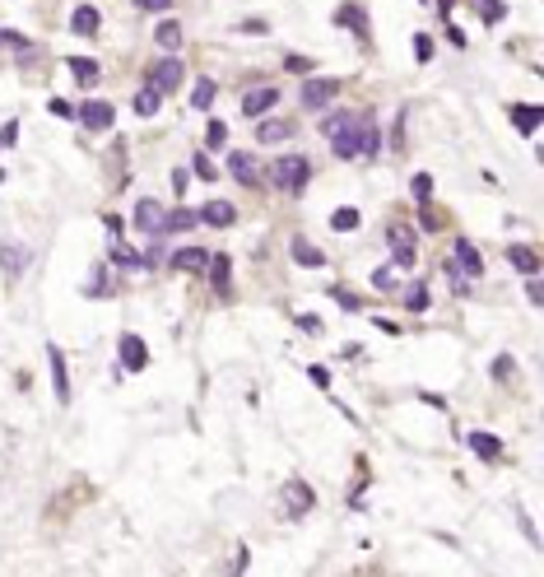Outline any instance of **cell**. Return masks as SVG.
I'll use <instances>...</instances> for the list:
<instances>
[{
    "label": "cell",
    "mask_w": 544,
    "mask_h": 577,
    "mask_svg": "<svg viewBox=\"0 0 544 577\" xmlns=\"http://www.w3.org/2000/svg\"><path fill=\"white\" fill-rule=\"evenodd\" d=\"M307 177H312V168H307V158H280L275 163V182H280L284 191H303L307 187Z\"/></svg>",
    "instance_id": "6da1fadb"
},
{
    "label": "cell",
    "mask_w": 544,
    "mask_h": 577,
    "mask_svg": "<svg viewBox=\"0 0 544 577\" xmlns=\"http://www.w3.org/2000/svg\"><path fill=\"white\" fill-rule=\"evenodd\" d=\"M182 75H187V70H182V61H177V56H168V61H158L154 70H149V84H154L158 94H177Z\"/></svg>",
    "instance_id": "7a4b0ae2"
},
{
    "label": "cell",
    "mask_w": 544,
    "mask_h": 577,
    "mask_svg": "<svg viewBox=\"0 0 544 577\" xmlns=\"http://www.w3.org/2000/svg\"><path fill=\"white\" fill-rule=\"evenodd\" d=\"M340 94V79H307V84H303V108H326L330 98Z\"/></svg>",
    "instance_id": "3957f363"
},
{
    "label": "cell",
    "mask_w": 544,
    "mask_h": 577,
    "mask_svg": "<svg viewBox=\"0 0 544 577\" xmlns=\"http://www.w3.org/2000/svg\"><path fill=\"white\" fill-rule=\"evenodd\" d=\"M451 265H456L466 280H479V275H484V256L475 251V242H466V237H456V261H451Z\"/></svg>",
    "instance_id": "277c9868"
},
{
    "label": "cell",
    "mask_w": 544,
    "mask_h": 577,
    "mask_svg": "<svg viewBox=\"0 0 544 577\" xmlns=\"http://www.w3.org/2000/svg\"><path fill=\"white\" fill-rule=\"evenodd\" d=\"M47 363H51V387H56V401H70V373H65V354L56 344H47Z\"/></svg>",
    "instance_id": "5b68a950"
},
{
    "label": "cell",
    "mask_w": 544,
    "mask_h": 577,
    "mask_svg": "<svg viewBox=\"0 0 544 577\" xmlns=\"http://www.w3.org/2000/svg\"><path fill=\"white\" fill-rule=\"evenodd\" d=\"M135 228H144V233H163V205L144 196V201L135 205Z\"/></svg>",
    "instance_id": "8992f818"
},
{
    "label": "cell",
    "mask_w": 544,
    "mask_h": 577,
    "mask_svg": "<svg viewBox=\"0 0 544 577\" xmlns=\"http://www.w3.org/2000/svg\"><path fill=\"white\" fill-rule=\"evenodd\" d=\"M121 363L130 373H140L144 363H149V344H144L140 335H121Z\"/></svg>",
    "instance_id": "52a82bcc"
},
{
    "label": "cell",
    "mask_w": 544,
    "mask_h": 577,
    "mask_svg": "<svg viewBox=\"0 0 544 577\" xmlns=\"http://www.w3.org/2000/svg\"><path fill=\"white\" fill-rule=\"evenodd\" d=\"M196 219H201V224H210V228H228V224H237V210L228 201H210Z\"/></svg>",
    "instance_id": "ba28073f"
},
{
    "label": "cell",
    "mask_w": 544,
    "mask_h": 577,
    "mask_svg": "<svg viewBox=\"0 0 544 577\" xmlns=\"http://www.w3.org/2000/svg\"><path fill=\"white\" fill-rule=\"evenodd\" d=\"M79 122L89 126V131H112V108H108V103H98V98H89L84 112H79Z\"/></svg>",
    "instance_id": "9c48e42d"
},
{
    "label": "cell",
    "mask_w": 544,
    "mask_h": 577,
    "mask_svg": "<svg viewBox=\"0 0 544 577\" xmlns=\"http://www.w3.org/2000/svg\"><path fill=\"white\" fill-rule=\"evenodd\" d=\"M284 503H289V512H294V517H303L312 508V489L303 480H289V484H284Z\"/></svg>",
    "instance_id": "30bf717a"
},
{
    "label": "cell",
    "mask_w": 544,
    "mask_h": 577,
    "mask_svg": "<svg viewBox=\"0 0 544 577\" xmlns=\"http://www.w3.org/2000/svg\"><path fill=\"white\" fill-rule=\"evenodd\" d=\"M275 103H280V89H256V94L242 98V112H247V117H265Z\"/></svg>",
    "instance_id": "8fae6325"
},
{
    "label": "cell",
    "mask_w": 544,
    "mask_h": 577,
    "mask_svg": "<svg viewBox=\"0 0 544 577\" xmlns=\"http://www.w3.org/2000/svg\"><path fill=\"white\" fill-rule=\"evenodd\" d=\"M358 154H363V158L377 154V122H373V112H358Z\"/></svg>",
    "instance_id": "7c38bea8"
},
{
    "label": "cell",
    "mask_w": 544,
    "mask_h": 577,
    "mask_svg": "<svg viewBox=\"0 0 544 577\" xmlns=\"http://www.w3.org/2000/svg\"><path fill=\"white\" fill-rule=\"evenodd\" d=\"M210 265V251L205 247H182V251H172V270H205Z\"/></svg>",
    "instance_id": "4fadbf2b"
},
{
    "label": "cell",
    "mask_w": 544,
    "mask_h": 577,
    "mask_svg": "<svg viewBox=\"0 0 544 577\" xmlns=\"http://www.w3.org/2000/svg\"><path fill=\"white\" fill-rule=\"evenodd\" d=\"M205 270H210V284H214L219 294H228V275H233V261H228V256H223V251H219V256H210V265H205Z\"/></svg>",
    "instance_id": "5bb4252c"
},
{
    "label": "cell",
    "mask_w": 544,
    "mask_h": 577,
    "mask_svg": "<svg viewBox=\"0 0 544 577\" xmlns=\"http://www.w3.org/2000/svg\"><path fill=\"white\" fill-rule=\"evenodd\" d=\"M470 447H475V456H484V461H498V456H502V442H498L493 433H479V428L470 433Z\"/></svg>",
    "instance_id": "9a60e30c"
},
{
    "label": "cell",
    "mask_w": 544,
    "mask_h": 577,
    "mask_svg": "<svg viewBox=\"0 0 544 577\" xmlns=\"http://www.w3.org/2000/svg\"><path fill=\"white\" fill-rule=\"evenodd\" d=\"M507 261H512L521 275H535V270H540V256H535L530 247H521V242H512V247H507Z\"/></svg>",
    "instance_id": "2e32d148"
},
{
    "label": "cell",
    "mask_w": 544,
    "mask_h": 577,
    "mask_svg": "<svg viewBox=\"0 0 544 577\" xmlns=\"http://www.w3.org/2000/svg\"><path fill=\"white\" fill-rule=\"evenodd\" d=\"M228 168H233V177L242 182V187H251V182H256V163H251V154H242V149H233V154H228Z\"/></svg>",
    "instance_id": "e0dca14e"
},
{
    "label": "cell",
    "mask_w": 544,
    "mask_h": 577,
    "mask_svg": "<svg viewBox=\"0 0 544 577\" xmlns=\"http://www.w3.org/2000/svg\"><path fill=\"white\" fill-rule=\"evenodd\" d=\"M98 19H103V15H98L94 5H79L70 24H75V33H79V37H94V33H98Z\"/></svg>",
    "instance_id": "ac0fdd59"
},
{
    "label": "cell",
    "mask_w": 544,
    "mask_h": 577,
    "mask_svg": "<svg viewBox=\"0 0 544 577\" xmlns=\"http://www.w3.org/2000/svg\"><path fill=\"white\" fill-rule=\"evenodd\" d=\"M512 122L526 131V135H535L540 131V108H530V103H512Z\"/></svg>",
    "instance_id": "d6986e66"
},
{
    "label": "cell",
    "mask_w": 544,
    "mask_h": 577,
    "mask_svg": "<svg viewBox=\"0 0 544 577\" xmlns=\"http://www.w3.org/2000/svg\"><path fill=\"white\" fill-rule=\"evenodd\" d=\"M294 261H298V265H307V270H316V265H326V251L298 237V242H294Z\"/></svg>",
    "instance_id": "ffe728a7"
},
{
    "label": "cell",
    "mask_w": 544,
    "mask_h": 577,
    "mask_svg": "<svg viewBox=\"0 0 544 577\" xmlns=\"http://www.w3.org/2000/svg\"><path fill=\"white\" fill-rule=\"evenodd\" d=\"M294 135V126L289 122H261V131H256V140L261 144H280V140H289Z\"/></svg>",
    "instance_id": "44dd1931"
},
{
    "label": "cell",
    "mask_w": 544,
    "mask_h": 577,
    "mask_svg": "<svg viewBox=\"0 0 544 577\" xmlns=\"http://www.w3.org/2000/svg\"><path fill=\"white\" fill-rule=\"evenodd\" d=\"M158 103H163V94H158L154 84H144L140 94H135V117H154V112H158Z\"/></svg>",
    "instance_id": "7402d4cb"
},
{
    "label": "cell",
    "mask_w": 544,
    "mask_h": 577,
    "mask_svg": "<svg viewBox=\"0 0 544 577\" xmlns=\"http://www.w3.org/2000/svg\"><path fill=\"white\" fill-rule=\"evenodd\" d=\"M154 37H158V47H163V51H177V47H182V28H177V19H163Z\"/></svg>",
    "instance_id": "603a6c76"
},
{
    "label": "cell",
    "mask_w": 544,
    "mask_h": 577,
    "mask_svg": "<svg viewBox=\"0 0 544 577\" xmlns=\"http://www.w3.org/2000/svg\"><path fill=\"white\" fill-rule=\"evenodd\" d=\"M201 219L191 215V210H172V215H163V233H182V228H196Z\"/></svg>",
    "instance_id": "cb8c5ba5"
},
{
    "label": "cell",
    "mask_w": 544,
    "mask_h": 577,
    "mask_svg": "<svg viewBox=\"0 0 544 577\" xmlns=\"http://www.w3.org/2000/svg\"><path fill=\"white\" fill-rule=\"evenodd\" d=\"M358 219H363V215H358L354 205H344V210H335V215H330V228H335V233H354Z\"/></svg>",
    "instance_id": "d4e9b609"
},
{
    "label": "cell",
    "mask_w": 544,
    "mask_h": 577,
    "mask_svg": "<svg viewBox=\"0 0 544 577\" xmlns=\"http://www.w3.org/2000/svg\"><path fill=\"white\" fill-rule=\"evenodd\" d=\"M70 70H75L79 84H94L98 79V61H89V56H70Z\"/></svg>",
    "instance_id": "484cf974"
},
{
    "label": "cell",
    "mask_w": 544,
    "mask_h": 577,
    "mask_svg": "<svg viewBox=\"0 0 544 577\" xmlns=\"http://www.w3.org/2000/svg\"><path fill=\"white\" fill-rule=\"evenodd\" d=\"M223 144H228V126L210 122V126H205V149H223Z\"/></svg>",
    "instance_id": "4316f807"
},
{
    "label": "cell",
    "mask_w": 544,
    "mask_h": 577,
    "mask_svg": "<svg viewBox=\"0 0 544 577\" xmlns=\"http://www.w3.org/2000/svg\"><path fill=\"white\" fill-rule=\"evenodd\" d=\"M214 79H196V94H191V103H196V108H210V103H214Z\"/></svg>",
    "instance_id": "83f0119b"
},
{
    "label": "cell",
    "mask_w": 544,
    "mask_h": 577,
    "mask_svg": "<svg viewBox=\"0 0 544 577\" xmlns=\"http://www.w3.org/2000/svg\"><path fill=\"white\" fill-rule=\"evenodd\" d=\"M479 15H484V24H502V19H507V5H502V0H479Z\"/></svg>",
    "instance_id": "f1b7e54d"
},
{
    "label": "cell",
    "mask_w": 544,
    "mask_h": 577,
    "mask_svg": "<svg viewBox=\"0 0 544 577\" xmlns=\"http://www.w3.org/2000/svg\"><path fill=\"white\" fill-rule=\"evenodd\" d=\"M0 265H5L10 275H19V270H24V251H19V247H10V242H5V247H0Z\"/></svg>",
    "instance_id": "f546056e"
},
{
    "label": "cell",
    "mask_w": 544,
    "mask_h": 577,
    "mask_svg": "<svg viewBox=\"0 0 544 577\" xmlns=\"http://www.w3.org/2000/svg\"><path fill=\"white\" fill-rule=\"evenodd\" d=\"M409 191H414V201L428 205V196H433V177H428V172H419V177L409 182Z\"/></svg>",
    "instance_id": "4dcf8cb0"
},
{
    "label": "cell",
    "mask_w": 544,
    "mask_h": 577,
    "mask_svg": "<svg viewBox=\"0 0 544 577\" xmlns=\"http://www.w3.org/2000/svg\"><path fill=\"white\" fill-rule=\"evenodd\" d=\"M340 24H344V28H354V33H363V15H358V5H340Z\"/></svg>",
    "instance_id": "1f68e13d"
},
{
    "label": "cell",
    "mask_w": 544,
    "mask_h": 577,
    "mask_svg": "<svg viewBox=\"0 0 544 577\" xmlns=\"http://www.w3.org/2000/svg\"><path fill=\"white\" fill-rule=\"evenodd\" d=\"M405 303H409V312H423V308H428V289H423V284H414Z\"/></svg>",
    "instance_id": "d6a6232c"
},
{
    "label": "cell",
    "mask_w": 544,
    "mask_h": 577,
    "mask_svg": "<svg viewBox=\"0 0 544 577\" xmlns=\"http://www.w3.org/2000/svg\"><path fill=\"white\" fill-rule=\"evenodd\" d=\"M284 70H298V75H307V70H312V56H298V51H289V56H284Z\"/></svg>",
    "instance_id": "836d02e7"
},
{
    "label": "cell",
    "mask_w": 544,
    "mask_h": 577,
    "mask_svg": "<svg viewBox=\"0 0 544 577\" xmlns=\"http://www.w3.org/2000/svg\"><path fill=\"white\" fill-rule=\"evenodd\" d=\"M349 117H354V112H330L326 122H321V131H326V135H335L340 126H349Z\"/></svg>",
    "instance_id": "e575fe53"
},
{
    "label": "cell",
    "mask_w": 544,
    "mask_h": 577,
    "mask_svg": "<svg viewBox=\"0 0 544 577\" xmlns=\"http://www.w3.org/2000/svg\"><path fill=\"white\" fill-rule=\"evenodd\" d=\"M191 168H196V177H205V182H214V163H210V154H196V163H191Z\"/></svg>",
    "instance_id": "d590c367"
},
{
    "label": "cell",
    "mask_w": 544,
    "mask_h": 577,
    "mask_svg": "<svg viewBox=\"0 0 544 577\" xmlns=\"http://www.w3.org/2000/svg\"><path fill=\"white\" fill-rule=\"evenodd\" d=\"M414 56H419V61H433V37H428V33L414 37Z\"/></svg>",
    "instance_id": "8d00e7d4"
},
{
    "label": "cell",
    "mask_w": 544,
    "mask_h": 577,
    "mask_svg": "<svg viewBox=\"0 0 544 577\" xmlns=\"http://www.w3.org/2000/svg\"><path fill=\"white\" fill-rule=\"evenodd\" d=\"M19 140V126L10 122V126H0V149H10V144Z\"/></svg>",
    "instance_id": "74e56055"
},
{
    "label": "cell",
    "mask_w": 544,
    "mask_h": 577,
    "mask_svg": "<svg viewBox=\"0 0 544 577\" xmlns=\"http://www.w3.org/2000/svg\"><path fill=\"white\" fill-rule=\"evenodd\" d=\"M307 377H312V382H316V387H330V373H326V368H321V363H312V368H307Z\"/></svg>",
    "instance_id": "f35d334b"
},
{
    "label": "cell",
    "mask_w": 544,
    "mask_h": 577,
    "mask_svg": "<svg viewBox=\"0 0 544 577\" xmlns=\"http://www.w3.org/2000/svg\"><path fill=\"white\" fill-rule=\"evenodd\" d=\"M373 284L382 289V294H386V289H396V280H391V270H377V275H373Z\"/></svg>",
    "instance_id": "ab89813d"
},
{
    "label": "cell",
    "mask_w": 544,
    "mask_h": 577,
    "mask_svg": "<svg viewBox=\"0 0 544 577\" xmlns=\"http://www.w3.org/2000/svg\"><path fill=\"white\" fill-rule=\"evenodd\" d=\"M51 112H56V117H75V108H70L65 98H51Z\"/></svg>",
    "instance_id": "60d3db41"
},
{
    "label": "cell",
    "mask_w": 544,
    "mask_h": 577,
    "mask_svg": "<svg viewBox=\"0 0 544 577\" xmlns=\"http://www.w3.org/2000/svg\"><path fill=\"white\" fill-rule=\"evenodd\" d=\"M298 326L307 331V335H316V331H321V321H316V317H307V312H303V317H298Z\"/></svg>",
    "instance_id": "b9f144b4"
},
{
    "label": "cell",
    "mask_w": 544,
    "mask_h": 577,
    "mask_svg": "<svg viewBox=\"0 0 544 577\" xmlns=\"http://www.w3.org/2000/svg\"><path fill=\"white\" fill-rule=\"evenodd\" d=\"M391 251H396V261H400V265H414V247H391Z\"/></svg>",
    "instance_id": "7bdbcfd3"
},
{
    "label": "cell",
    "mask_w": 544,
    "mask_h": 577,
    "mask_svg": "<svg viewBox=\"0 0 544 577\" xmlns=\"http://www.w3.org/2000/svg\"><path fill=\"white\" fill-rule=\"evenodd\" d=\"M242 33H265V19H242Z\"/></svg>",
    "instance_id": "ee69618b"
},
{
    "label": "cell",
    "mask_w": 544,
    "mask_h": 577,
    "mask_svg": "<svg viewBox=\"0 0 544 577\" xmlns=\"http://www.w3.org/2000/svg\"><path fill=\"white\" fill-rule=\"evenodd\" d=\"M135 5H140V10H168L172 0H135Z\"/></svg>",
    "instance_id": "f6af8a7d"
}]
</instances>
